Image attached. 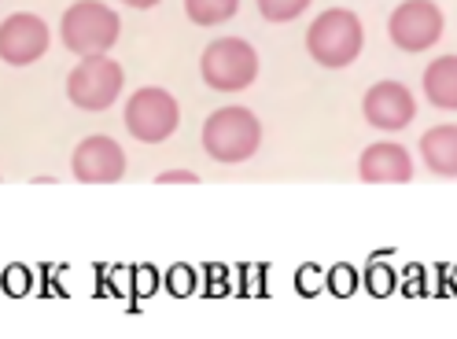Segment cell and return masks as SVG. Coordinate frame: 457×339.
Instances as JSON below:
<instances>
[{"label": "cell", "mask_w": 457, "mask_h": 339, "mask_svg": "<svg viewBox=\"0 0 457 339\" xmlns=\"http://www.w3.org/2000/svg\"><path fill=\"white\" fill-rule=\"evenodd\" d=\"M361 45H365V30L351 8H328L306 30V52L328 70L351 67L361 55Z\"/></svg>", "instance_id": "1"}, {"label": "cell", "mask_w": 457, "mask_h": 339, "mask_svg": "<svg viewBox=\"0 0 457 339\" xmlns=\"http://www.w3.org/2000/svg\"><path fill=\"white\" fill-rule=\"evenodd\" d=\"M122 22L100 0H78L60 19V37L74 55H107L119 41Z\"/></svg>", "instance_id": "2"}, {"label": "cell", "mask_w": 457, "mask_h": 339, "mask_svg": "<svg viewBox=\"0 0 457 339\" xmlns=\"http://www.w3.org/2000/svg\"><path fill=\"white\" fill-rule=\"evenodd\" d=\"M262 126L247 107H218L204 122V148L214 162H244L259 152Z\"/></svg>", "instance_id": "3"}, {"label": "cell", "mask_w": 457, "mask_h": 339, "mask_svg": "<svg viewBox=\"0 0 457 339\" xmlns=\"http://www.w3.org/2000/svg\"><path fill=\"white\" fill-rule=\"evenodd\" d=\"M199 74H204L207 89H214V93L251 89L254 78H259V52L244 37H218L204 48Z\"/></svg>", "instance_id": "4"}, {"label": "cell", "mask_w": 457, "mask_h": 339, "mask_svg": "<svg viewBox=\"0 0 457 339\" xmlns=\"http://www.w3.org/2000/svg\"><path fill=\"white\" fill-rule=\"evenodd\" d=\"M181 126V107L166 89H137L126 103V129L140 140V145H162L178 133Z\"/></svg>", "instance_id": "5"}, {"label": "cell", "mask_w": 457, "mask_h": 339, "mask_svg": "<svg viewBox=\"0 0 457 339\" xmlns=\"http://www.w3.org/2000/svg\"><path fill=\"white\" fill-rule=\"evenodd\" d=\"M122 67L111 55H85L67 78V96L81 111H107L122 93Z\"/></svg>", "instance_id": "6"}, {"label": "cell", "mask_w": 457, "mask_h": 339, "mask_svg": "<svg viewBox=\"0 0 457 339\" xmlns=\"http://www.w3.org/2000/svg\"><path fill=\"white\" fill-rule=\"evenodd\" d=\"M387 34L403 52H428L443 37V12L436 0H406L391 12Z\"/></svg>", "instance_id": "7"}, {"label": "cell", "mask_w": 457, "mask_h": 339, "mask_svg": "<svg viewBox=\"0 0 457 339\" xmlns=\"http://www.w3.org/2000/svg\"><path fill=\"white\" fill-rule=\"evenodd\" d=\"M48 52V22L30 12H15L0 22V60L8 67H30Z\"/></svg>", "instance_id": "8"}, {"label": "cell", "mask_w": 457, "mask_h": 339, "mask_svg": "<svg viewBox=\"0 0 457 339\" xmlns=\"http://www.w3.org/2000/svg\"><path fill=\"white\" fill-rule=\"evenodd\" d=\"M71 170L81 185H114L126 174V152L111 136H85L71 155Z\"/></svg>", "instance_id": "9"}, {"label": "cell", "mask_w": 457, "mask_h": 339, "mask_svg": "<svg viewBox=\"0 0 457 339\" xmlns=\"http://www.w3.org/2000/svg\"><path fill=\"white\" fill-rule=\"evenodd\" d=\"M361 115L369 126L395 133V129H406L417 119V100L403 81H377L361 100Z\"/></svg>", "instance_id": "10"}, {"label": "cell", "mask_w": 457, "mask_h": 339, "mask_svg": "<svg viewBox=\"0 0 457 339\" xmlns=\"http://www.w3.org/2000/svg\"><path fill=\"white\" fill-rule=\"evenodd\" d=\"M358 178L365 185H406L413 178V159L403 145H369L358 159Z\"/></svg>", "instance_id": "11"}, {"label": "cell", "mask_w": 457, "mask_h": 339, "mask_svg": "<svg viewBox=\"0 0 457 339\" xmlns=\"http://www.w3.org/2000/svg\"><path fill=\"white\" fill-rule=\"evenodd\" d=\"M420 155L436 178H457V126L446 122V126L428 129L420 136Z\"/></svg>", "instance_id": "12"}, {"label": "cell", "mask_w": 457, "mask_h": 339, "mask_svg": "<svg viewBox=\"0 0 457 339\" xmlns=\"http://www.w3.org/2000/svg\"><path fill=\"white\" fill-rule=\"evenodd\" d=\"M424 96L443 111H457V55H443V60L428 63Z\"/></svg>", "instance_id": "13"}, {"label": "cell", "mask_w": 457, "mask_h": 339, "mask_svg": "<svg viewBox=\"0 0 457 339\" xmlns=\"http://www.w3.org/2000/svg\"><path fill=\"white\" fill-rule=\"evenodd\" d=\"M185 12L195 26H221L240 12V0H185Z\"/></svg>", "instance_id": "14"}, {"label": "cell", "mask_w": 457, "mask_h": 339, "mask_svg": "<svg viewBox=\"0 0 457 339\" xmlns=\"http://www.w3.org/2000/svg\"><path fill=\"white\" fill-rule=\"evenodd\" d=\"M310 8V0H259V12L266 22H292Z\"/></svg>", "instance_id": "15"}, {"label": "cell", "mask_w": 457, "mask_h": 339, "mask_svg": "<svg viewBox=\"0 0 457 339\" xmlns=\"http://www.w3.org/2000/svg\"><path fill=\"white\" fill-rule=\"evenodd\" d=\"M155 181H159V185H195L199 174H192V170H162Z\"/></svg>", "instance_id": "16"}, {"label": "cell", "mask_w": 457, "mask_h": 339, "mask_svg": "<svg viewBox=\"0 0 457 339\" xmlns=\"http://www.w3.org/2000/svg\"><path fill=\"white\" fill-rule=\"evenodd\" d=\"M122 4H129V8H140V12H145V8H155L159 0H122Z\"/></svg>", "instance_id": "17"}]
</instances>
